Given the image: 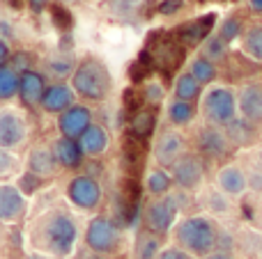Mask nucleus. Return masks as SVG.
<instances>
[{
	"label": "nucleus",
	"mask_w": 262,
	"mask_h": 259,
	"mask_svg": "<svg viewBox=\"0 0 262 259\" xmlns=\"http://www.w3.org/2000/svg\"><path fill=\"white\" fill-rule=\"evenodd\" d=\"M78 145H81L85 156H99V154H104L106 147H108V133H106L104 126L90 124L88 131L78 138Z\"/></svg>",
	"instance_id": "b1692460"
},
{
	"label": "nucleus",
	"mask_w": 262,
	"mask_h": 259,
	"mask_svg": "<svg viewBox=\"0 0 262 259\" xmlns=\"http://www.w3.org/2000/svg\"><path fill=\"white\" fill-rule=\"evenodd\" d=\"M182 5H184V0H166V3L159 5V12L166 14V16H168V14H175L177 9L182 7Z\"/></svg>",
	"instance_id": "37998d69"
},
{
	"label": "nucleus",
	"mask_w": 262,
	"mask_h": 259,
	"mask_svg": "<svg viewBox=\"0 0 262 259\" xmlns=\"http://www.w3.org/2000/svg\"><path fill=\"white\" fill-rule=\"evenodd\" d=\"M198 53L219 67V64L226 62L228 55H230V44H228L226 39H221L216 32H212V35H207V37L203 39V44H200V50H198Z\"/></svg>",
	"instance_id": "cd10ccee"
},
{
	"label": "nucleus",
	"mask_w": 262,
	"mask_h": 259,
	"mask_svg": "<svg viewBox=\"0 0 262 259\" xmlns=\"http://www.w3.org/2000/svg\"><path fill=\"white\" fill-rule=\"evenodd\" d=\"M72 90L85 101H104L113 92V76L101 60L85 58L72 76Z\"/></svg>",
	"instance_id": "7ed1b4c3"
},
{
	"label": "nucleus",
	"mask_w": 262,
	"mask_h": 259,
	"mask_svg": "<svg viewBox=\"0 0 262 259\" xmlns=\"http://www.w3.org/2000/svg\"><path fill=\"white\" fill-rule=\"evenodd\" d=\"M28 136V124L16 110H0V149L18 147Z\"/></svg>",
	"instance_id": "ddd939ff"
},
{
	"label": "nucleus",
	"mask_w": 262,
	"mask_h": 259,
	"mask_svg": "<svg viewBox=\"0 0 262 259\" xmlns=\"http://www.w3.org/2000/svg\"><path fill=\"white\" fill-rule=\"evenodd\" d=\"M14 168H16V159L7 149H0V177H7Z\"/></svg>",
	"instance_id": "ea45409f"
},
{
	"label": "nucleus",
	"mask_w": 262,
	"mask_h": 259,
	"mask_svg": "<svg viewBox=\"0 0 262 259\" xmlns=\"http://www.w3.org/2000/svg\"><path fill=\"white\" fill-rule=\"evenodd\" d=\"M172 237H175L177 248L186 250L191 257L203 259L212 255L214 250H219L221 229H219L216 220L209 214H193L177 220L175 229H172Z\"/></svg>",
	"instance_id": "f257e3e1"
},
{
	"label": "nucleus",
	"mask_w": 262,
	"mask_h": 259,
	"mask_svg": "<svg viewBox=\"0 0 262 259\" xmlns=\"http://www.w3.org/2000/svg\"><path fill=\"white\" fill-rule=\"evenodd\" d=\"M251 161H253L251 165H255V168H260V170H262V145L253 149V159H251Z\"/></svg>",
	"instance_id": "49530a36"
},
{
	"label": "nucleus",
	"mask_w": 262,
	"mask_h": 259,
	"mask_svg": "<svg viewBox=\"0 0 262 259\" xmlns=\"http://www.w3.org/2000/svg\"><path fill=\"white\" fill-rule=\"evenodd\" d=\"M195 147H198V154L209 161H226L228 154L235 149L232 142L228 140L226 128L209 126V124H205V126L195 133Z\"/></svg>",
	"instance_id": "1a4fd4ad"
},
{
	"label": "nucleus",
	"mask_w": 262,
	"mask_h": 259,
	"mask_svg": "<svg viewBox=\"0 0 262 259\" xmlns=\"http://www.w3.org/2000/svg\"><path fill=\"white\" fill-rule=\"evenodd\" d=\"M170 177L180 191L193 193L205 182V159L198 151H186L180 161L170 168Z\"/></svg>",
	"instance_id": "423d86ee"
},
{
	"label": "nucleus",
	"mask_w": 262,
	"mask_h": 259,
	"mask_svg": "<svg viewBox=\"0 0 262 259\" xmlns=\"http://www.w3.org/2000/svg\"><path fill=\"white\" fill-rule=\"evenodd\" d=\"M32 62H35V55L32 53H28V50H16V53L12 55V64H9V67L21 76V73H26V71H32Z\"/></svg>",
	"instance_id": "4c0bfd02"
},
{
	"label": "nucleus",
	"mask_w": 262,
	"mask_h": 259,
	"mask_svg": "<svg viewBox=\"0 0 262 259\" xmlns=\"http://www.w3.org/2000/svg\"><path fill=\"white\" fill-rule=\"evenodd\" d=\"M44 243L53 255L58 257H67L69 252L74 250L76 246V239H78V227H76V220L72 218L69 214L64 211H55L46 218L44 223Z\"/></svg>",
	"instance_id": "20e7f679"
},
{
	"label": "nucleus",
	"mask_w": 262,
	"mask_h": 259,
	"mask_svg": "<svg viewBox=\"0 0 262 259\" xmlns=\"http://www.w3.org/2000/svg\"><path fill=\"white\" fill-rule=\"evenodd\" d=\"M172 177H170V170L166 168H152L145 177V191L149 193L152 197H166L170 195L172 191Z\"/></svg>",
	"instance_id": "bb28decb"
},
{
	"label": "nucleus",
	"mask_w": 262,
	"mask_h": 259,
	"mask_svg": "<svg viewBox=\"0 0 262 259\" xmlns=\"http://www.w3.org/2000/svg\"><path fill=\"white\" fill-rule=\"evenodd\" d=\"M74 99H76V92L72 90V85H67V83H53V85L46 87L44 99H41L39 106L46 113L62 115L64 110H69L74 106Z\"/></svg>",
	"instance_id": "dca6fc26"
},
{
	"label": "nucleus",
	"mask_w": 262,
	"mask_h": 259,
	"mask_svg": "<svg viewBox=\"0 0 262 259\" xmlns=\"http://www.w3.org/2000/svg\"><path fill=\"white\" fill-rule=\"evenodd\" d=\"M18 73L14 71L9 64H3L0 67V99L7 101L12 99L14 94H18Z\"/></svg>",
	"instance_id": "f704fd0d"
},
{
	"label": "nucleus",
	"mask_w": 262,
	"mask_h": 259,
	"mask_svg": "<svg viewBox=\"0 0 262 259\" xmlns=\"http://www.w3.org/2000/svg\"><path fill=\"white\" fill-rule=\"evenodd\" d=\"M85 243L90 250L99 252V255H108L115 252L120 246V229L108 216H97L90 220L85 232Z\"/></svg>",
	"instance_id": "0eeeda50"
},
{
	"label": "nucleus",
	"mask_w": 262,
	"mask_h": 259,
	"mask_svg": "<svg viewBox=\"0 0 262 259\" xmlns=\"http://www.w3.org/2000/svg\"><path fill=\"white\" fill-rule=\"evenodd\" d=\"M55 3L62 5V3H81V0H55Z\"/></svg>",
	"instance_id": "09e8293b"
},
{
	"label": "nucleus",
	"mask_w": 262,
	"mask_h": 259,
	"mask_svg": "<svg viewBox=\"0 0 262 259\" xmlns=\"http://www.w3.org/2000/svg\"><path fill=\"white\" fill-rule=\"evenodd\" d=\"M212 23H214V16H205V18H198V21H193V23H186V25L180 30L182 44L200 46L205 37L212 35Z\"/></svg>",
	"instance_id": "c756f323"
},
{
	"label": "nucleus",
	"mask_w": 262,
	"mask_h": 259,
	"mask_svg": "<svg viewBox=\"0 0 262 259\" xmlns=\"http://www.w3.org/2000/svg\"><path fill=\"white\" fill-rule=\"evenodd\" d=\"M37 188H39V177H35L32 172L23 174L21 182H18V191H23V193H35Z\"/></svg>",
	"instance_id": "a19ab883"
},
{
	"label": "nucleus",
	"mask_w": 262,
	"mask_h": 259,
	"mask_svg": "<svg viewBox=\"0 0 262 259\" xmlns=\"http://www.w3.org/2000/svg\"><path fill=\"white\" fill-rule=\"evenodd\" d=\"M246 184H249V193L262 197V170L260 168H255V165L246 168Z\"/></svg>",
	"instance_id": "58836bf2"
},
{
	"label": "nucleus",
	"mask_w": 262,
	"mask_h": 259,
	"mask_svg": "<svg viewBox=\"0 0 262 259\" xmlns=\"http://www.w3.org/2000/svg\"><path fill=\"white\" fill-rule=\"evenodd\" d=\"M214 188L221 191L230 200H242L249 193V184H246V168L237 161H228L214 174Z\"/></svg>",
	"instance_id": "9d476101"
},
{
	"label": "nucleus",
	"mask_w": 262,
	"mask_h": 259,
	"mask_svg": "<svg viewBox=\"0 0 262 259\" xmlns=\"http://www.w3.org/2000/svg\"><path fill=\"white\" fill-rule=\"evenodd\" d=\"M244 28H246V23L242 21L237 14H230V16L223 18V23L214 32H216L221 39H226L228 44H232V41L242 39V32H244Z\"/></svg>",
	"instance_id": "473e14b6"
},
{
	"label": "nucleus",
	"mask_w": 262,
	"mask_h": 259,
	"mask_svg": "<svg viewBox=\"0 0 262 259\" xmlns=\"http://www.w3.org/2000/svg\"><path fill=\"white\" fill-rule=\"evenodd\" d=\"M154 161L159 168L170 170L186 154V138L180 128H163L154 140Z\"/></svg>",
	"instance_id": "6e6552de"
},
{
	"label": "nucleus",
	"mask_w": 262,
	"mask_h": 259,
	"mask_svg": "<svg viewBox=\"0 0 262 259\" xmlns=\"http://www.w3.org/2000/svg\"><path fill=\"white\" fill-rule=\"evenodd\" d=\"M203 259H232V255H230V252H226V250H214L212 255H207Z\"/></svg>",
	"instance_id": "de8ad7c7"
},
{
	"label": "nucleus",
	"mask_w": 262,
	"mask_h": 259,
	"mask_svg": "<svg viewBox=\"0 0 262 259\" xmlns=\"http://www.w3.org/2000/svg\"><path fill=\"white\" fill-rule=\"evenodd\" d=\"M161 250H163L161 237L147 232V229H145L138 237V241H136V259H159Z\"/></svg>",
	"instance_id": "2f4dec72"
},
{
	"label": "nucleus",
	"mask_w": 262,
	"mask_h": 259,
	"mask_svg": "<svg viewBox=\"0 0 262 259\" xmlns=\"http://www.w3.org/2000/svg\"><path fill=\"white\" fill-rule=\"evenodd\" d=\"M90 124H92L90 108H85V106H76V103H74L69 110H64L58 119L60 133H62L64 138H72V140H78V138L88 131Z\"/></svg>",
	"instance_id": "4468645a"
},
{
	"label": "nucleus",
	"mask_w": 262,
	"mask_h": 259,
	"mask_svg": "<svg viewBox=\"0 0 262 259\" xmlns=\"http://www.w3.org/2000/svg\"><path fill=\"white\" fill-rule=\"evenodd\" d=\"M177 214H180V202L172 193L166 197H152V202H147L143 211L145 229L157 237H166L170 229H175Z\"/></svg>",
	"instance_id": "39448f33"
},
{
	"label": "nucleus",
	"mask_w": 262,
	"mask_h": 259,
	"mask_svg": "<svg viewBox=\"0 0 262 259\" xmlns=\"http://www.w3.org/2000/svg\"><path fill=\"white\" fill-rule=\"evenodd\" d=\"M207 211L209 216H226L232 211V200L230 197H226L221 191H216V188H212V191L207 193Z\"/></svg>",
	"instance_id": "c9c22d12"
},
{
	"label": "nucleus",
	"mask_w": 262,
	"mask_h": 259,
	"mask_svg": "<svg viewBox=\"0 0 262 259\" xmlns=\"http://www.w3.org/2000/svg\"><path fill=\"white\" fill-rule=\"evenodd\" d=\"M78 62L74 58V53H62V50H55V53L46 55L41 69H44V78H53V81H64V78H72L76 71Z\"/></svg>",
	"instance_id": "f3484780"
},
{
	"label": "nucleus",
	"mask_w": 262,
	"mask_h": 259,
	"mask_svg": "<svg viewBox=\"0 0 262 259\" xmlns=\"http://www.w3.org/2000/svg\"><path fill=\"white\" fill-rule=\"evenodd\" d=\"M239 48L249 60L262 64V21H253L244 28L239 39Z\"/></svg>",
	"instance_id": "6ab92c4d"
},
{
	"label": "nucleus",
	"mask_w": 262,
	"mask_h": 259,
	"mask_svg": "<svg viewBox=\"0 0 262 259\" xmlns=\"http://www.w3.org/2000/svg\"><path fill=\"white\" fill-rule=\"evenodd\" d=\"M53 154L58 159V163L64 165V168H78L83 163V156H85L78 140H72V138H64V136L60 140H55Z\"/></svg>",
	"instance_id": "5701e85b"
},
{
	"label": "nucleus",
	"mask_w": 262,
	"mask_h": 259,
	"mask_svg": "<svg viewBox=\"0 0 262 259\" xmlns=\"http://www.w3.org/2000/svg\"><path fill=\"white\" fill-rule=\"evenodd\" d=\"M258 259H262V241H260V246H258Z\"/></svg>",
	"instance_id": "8fccbe9b"
},
{
	"label": "nucleus",
	"mask_w": 262,
	"mask_h": 259,
	"mask_svg": "<svg viewBox=\"0 0 262 259\" xmlns=\"http://www.w3.org/2000/svg\"><path fill=\"white\" fill-rule=\"evenodd\" d=\"M159 259H195V257H191L189 252L182 250V248L170 246V248H163L161 255H159Z\"/></svg>",
	"instance_id": "79ce46f5"
},
{
	"label": "nucleus",
	"mask_w": 262,
	"mask_h": 259,
	"mask_svg": "<svg viewBox=\"0 0 262 259\" xmlns=\"http://www.w3.org/2000/svg\"><path fill=\"white\" fill-rule=\"evenodd\" d=\"M246 9L251 16L262 18V0H246Z\"/></svg>",
	"instance_id": "c03bdc74"
},
{
	"label": "nucleus",
	"mask_w": 262,
	"mask_h": 259,
	"mask_svg": "<svg viewBox=\"0 0 262 259\" xmlns=\"http://www.w3.org/2000/svg\"><path fill=\"white\" fill-rule=\"evenodd\" d=\"M145 0H104L101 9L104 14H108L111 18H120V21H129L138 14V9L143 7Z\"/></svg>",
	"instance_id": "7c9ffc66"
},
{
	"label": "nucleus",
	"mask_w": 262,
	"mask_h": 259,
	"mask_svg": "<svg viewBox=\"0 0 262 259\" xmlns=\"http://www.w3.org/2000/svg\"><path fill=\"white\" fill-rule=\"evenodd\" d=\"M49 14H51V21H53V25L58 28L60 32H69L74 28V14L69 12L64 5L53 3L49 7Z\"/></svg>",
	"instance_id": "e433bc0d"
},
{
	"label": "nucleus",
	"mask_w": 262,
	"mask_h": 259,
	"mask_svg": "<svg viewBox=\"0 0 262 259\" xmlns=\"http://www.w3.org/2000/svg\"><path fill=\"white\" fill-rule=\"evenodd\" d=\"M28 168L35 177H51L58 170V159H55L53 149H46V147H37L30 151L28 156Z\"/></svg>",
	"instance_id": "412c9836"
},
{
	"label": "nucleus",
	"mask_w": 262,
	"mask_h": 259,
	"mask_svg": "<svg viewBox=\"0 0 262 259\" xmlns=\"http://www.w3.org/2000/svg\"><path fill=\"white\" fill-rule=\"evenodd\" d=\"M226 133L228 140L232 142V147H251L258 140V126L242 117H237L230 126H226Z\"/></svg>",
	"instance_id": "393cba45"
},
{
	"label": "nucleus",
	"mask_w": 262,
	"mask_h": 259,
	"mask_svg": "<svg viewBox=\"0 0 262 259\" xmlns=\"http://www.w3.org/2000/svg\"><path fill=\"white\" fill-rule=\"evenodd\" d=\"M186 71H189L191 76H193L203 87L214 85V83H216V78H219V67L214 62H209L207 58H203L200 53L191 58L189 69H186Z\"/></svg>",
	"instance_id": "c85d7f7f"
},
{
	"label": "nucleus",
	"mask_w": 262,
	"mask_h": 259,
	"mask_svg": "<svg viewBox=\"0 0 262 259\" xmlns=\"http://www.w3.org/2000/svg\"><path fill=\"white\" fill-rule=\"evenodd\" d=\"M154 128H157V110H154V108L143 106L138 113L131 115L129 133L134 138H138V140H147V138L154 133Z\"/></svg>",
	"instance_id": "4be33fe9"
},
{
	"label": "nucleus",
	"mask_w": 262,
	"mask_h": 259,
	"mask_svg": "<svg viewBox=\"0 0 262 259\" xmlns=\"http://www.w3.org/2000/svg\"><path fill=\"white\" fill-rule=\"evenodd\" d=\"M163 99H166V87L159 81H145L143 90H140V101H143L147 108L157 110L159 106L163 103Z\"/></svg>",
	"instance_id": "72a5a7b5"
},
{
	"label": "nucleus",
	"mask_w": 262,
	"mask_h": 259,
	"mask_svg": "<svg viewBox=\"0 0 262 259\" xmlns=\"http://www.w3.org/2000/svg\"><path fill=\"white\" fill-rule=\"evenodd\" d=\"M239 117L260 126L262 124V81H249L237 87Z\"/></svg>",
	"instance_id": "9b49d317"
},
{
	"label": "nucleus",
	"mask_w": 262,
	"mask_h": 259,
	"mask_svg": "<svg viewBox=\"0 0 262 259\" xmlns=\"http://www.w3.org/2000/svg\"><path fill=\"white\" fill-rule=\"evenodd\" d=\"M195 115H198V108H195V103H189V101L170 99L166 106V117L172 128H184L189 124H193Z\"/></svg>",
	"instance_id": "aec40b11"
},
{
	"label": "nucleus",
	"mask_w": 262,
	"mask_h": 259,
	"mask_svg": "<svg viewBox=\"0 0 262 259\" xmlns=\"http://www.w3.org/2000/svg\"><path fill=\"white\" fill-rule=\"evenodd\" d=\"M46 78L41 71H26L21 73V78H18V96H21V101L26 106H37L41 103V99H44V92H46Z\"/></svg>",
	"instance_id": "a211bd4d"
},
{
	"label": "nucleus",
	"mask_w": 262,
	"mask_h": 259,
	"mask_svg": "<svg viewBox=\"0 0 262 259\" xmlns=\"http://www.w3.org/2000/svg\"><path fill=\"white\" fill-rule=\"evenodd\" d=\"M9 58H12V53H9V46H7V41L0 37V67H3V64H7Z\"/></svg>",
	"instance_id": "a18cd8bd"
},
{
	"label": "nucleus",
	"mask_w": 262,
	"mask_h": 259,
	"mask_svg": "<svg viewBox=\"0 0 262 259\" xmlns=\"http://www.w3.org/2000/svg\"><path fill=\"white\" fill-rule=\"evenodd\" d=\"M258 229L262 232V214H260V218H258Z\"/></svg>",
	"instance_id": "3c124183"
},
{
	"label": "nucleus",
	"mask_w": 262,
	"mask_h": 259,
	"mask_svg": "<svg viewBox=\"0 0 262 259\" xmlns=\"http://www.w3.org/2000/svg\"><path fill=\"white\" fill-rule=\"evenodd\" d=\"M200 115H203L205 124H209V126H230L239 117L237 87L223 85V83H214V85L205 87L203 96H200Z\"/></svg>",
	"instance_id": "f03ea898"
},
{
	"label": "nucleus",
	"mask_w": 262,
	"mask_h": 259,
	"mask_svg": "<svg viewBox=\"0 0 262 259\" xmlns=\"http://www.w3.org/2000/svg\"><path fill=\"white\" fill-rule=\"evenodd\" d=\"M67 195L78 209H97L101 202V186L97 184L95 177H74L67 186Z\"/></svg>",
	"instance_id": "f8f14e48"
},
{
	"label": "nucleus",
	"mask_w": 262,
	"mask_h": 259,
	"mask_svg": "<svg viewBox=\"0 0 262 259\" xmlns=\"http://www.w3.org/2000/svg\"><path fill=\"white\" fill-rule=\"evenodd\" d=\"M32 3H44V0H32Z\"/></svg>",
	"instance_id": "603ef678"
},
{
	"label": "nucleus",
	"mask_w": 262,
	"mask_h": 259,
	"mask_svg": "<svg viewBox=\"0 0 262 259\" xmlns=\"http://www.w3.org/2000/svg\"><path fill=\"white\" fill-rule=\"evenodd\" d=\"M26 214V197L18 191V186L0 184V220L14 223Z\"/></svg>",
	"instance_id": "2eb2a0df"
},
{
	"label": "nucleus",
	"mask_w": 262,
	"mask_h": 259,
	"mask_svg": "<svg viewBox=\"0 0 262 259\" xmlns=\"http://www.w3.org/2000/svg\"><path fill=\"white\" fill-rule=\"evenodd\" d=\"M203 92H205V87L200 85L189 71H182L180 76L175 78V85H172V96L180 101H189V103L200 101Z\"/></svg>",
	"instance_id": "a878e982"
}]
</instances>
